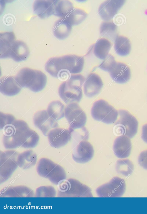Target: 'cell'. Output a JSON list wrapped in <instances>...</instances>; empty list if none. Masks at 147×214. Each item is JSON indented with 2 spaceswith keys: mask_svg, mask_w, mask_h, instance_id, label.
I'll return each mask as SVG.
<instances>
[{
  "mask_svg": "<svg viewBox=\"0 0 147 214\" xmlns=\"http://www.w3.org/2000/svg\"><path fill=\"white\" fill-rule=\"evenodd\" d=\"M83 57L74 54L51 57L47 61L46 71L51 75L60 80H67L72 74L82 71L84 67Z\"/></svg>",
  "mask_w": 147,
  "mask_h": 214,
  "instance_id": "1",
  "label": "cell"
},
{
  "mask_svg": "<svg viewBox=\"0 0 147 214\" xmlns=\"http://www.w3.org/2000/svg\"><path fill=\"white\" fill-rule=\"evenodd\" d=\"M3 129V143L7 149L24 147L32 131L24 121L16 119Z\"/></svg>",
  "mask_w": 147,
  "mask_h": 214,
  "instance_id": "2",
  "label": "cell"
},
{
  "mask_svg": "<svg viewBox=\"0 0 147 214\" xmlns=\"http://www.w3.org/2000/svg\"><path fill=\"white\" fill-rule=\"evenodd\" d=\"M86 79L81 74H71L60 85L58 93L66 104L79 103L82 96V87Z\"/></svg>",
  "mask_w": 147,
  "mask_h": 214,
  "instance_id": "3",
  "label": "cell"
},
{
  "mask_svg": "<svg viewBox=\"0 0 147 214\" xmlns=\"http://www.w3.org/2000/svg\"><path fill=\"white\" fill-rule=\"evenodd\" d=\"M15 78L22 87L38 92L45 87L47 81L46 75L41 71L25 67L20 69Z\"/></svg>",
  "mask_w": 147,
  "mask_h": 214,
  "instance_id": "4",
  "label": "cell"
},
{
  "mask_svg": "<svg viewBox=\"0 0 147 214\" xmlns=\"http://www.w3.org/2000/svg\"><path fill=\"white\" fill-rule=\"evenodd\" d=\"M117 119L114 123V132L119 136L124 135L131 139L137 132L138 122L136 118L127 110L118 111Z\"/></svg>",
  "mask_w": 147,
  "mask_h": 214,
  "instance_id": "5",
  "label": "cell"
},
{
  "mask_svg": "<svg viewBox=\"0 0 147 214\" xmlns=\"http://www.w3.org/2000/svg\"><path fill=\"white\" fill-rule=\"evenodd\" d=\"M60 196L70 197H92L88 186L73 178L63 179L57 183Z\"/></svg>",
  "mask_w": 147,
  "mask_h": 214,
  "instance_id": "6",
  "label": "cell"
},
{
  "mask_svg": "<svg viewBox=\"0 0 147 214\" xmlns=\"http://www.w3.org/2000/svg\"><path fill=\"white\" fill-rule=\"evenodd\" d=\"M91 114L95 120L106 124H111L117 120L118 111L107 102L100 99L93 103Z\"/></svg>",
  "mask_w": 147,
  "mask_h": 214,
  "instance_id": "7",
  "label": "cell"
},
{
  "mask_svg": "<svg viewBox=\"0 0 147 214\" xmlns=\"http://www.w3.org/2000/svg\"><path fill=\"white\" fill-rule=\"evenodd\" d=\"M125 189V180L120 177H115L109 182L98 187L96 192L100 197H119L123 194Z\"/></svg>",
  "mask_w": 147,
  "mask_h": 214,
  "instance_id": "8",
  "label": "cell"
},
{
  "mask_svg": "<svg viewBox=\"0 0 147 214\" xmlns=\"http://www.w3.org/2000/svg\"><path fill=\"white\" fill-rule=\"evenodd\" d=\"M65 116L70 127L74 130L84 127L87 119L85 112L77 103H70L66 106Z\"/></svg>",
  "mask_w": 147,
  "mask_h": 214,
  "instance_id": "9",
  "label": "cell"
},
{
  "mask_svg": "<svg viewBox=\"0 0 147 214\" xmlns=\"http://www.w3.org/2000/svg\"><path fill=\"white\" fill-rule=\"evenodd\" d=\"M74 141L75 146L72 154L74 160L80 163L89 161L94 155V150L92 145L86 140Z\"/></svg>",
  "mask_w": 147,
  "mask_h": 214,
  "instance_id": "10",
  "label": "cell"
},
{
  "mask_svg": "<svg viewBox=\"0 0 147 214\" xmlns=\"http://www.w3.org/2000/svg\"><path fill=\"white\" fill-rule=\"evenodd\" d=\"M33 120L35 126L46 136H47L51 130L58 126L57 122L50 116L45 110L35 113L33 116Z\"/></svg>",
  "mask_w": 147,
  "mask_h": 214,
  "instance_id": "11",
  "label": "cell"
},
{
  "mask_svg": "<svg viewBox=\"0 0 147 214\" xmlns=\"http://www.w3.org/2000/svg\"><path fill=\"white\" fill-rule=\"evenodd\" d=\"M74 130L56 128L51 130L47 137L50 145L55 148H59L66 145L70 140Z\"/></svg>",
  "mask_w": 147,
  "mask_h": 214,
  "instance_id": "12",
  "label": "cell"
},
{
  "mask_svg": "<svg viewBox=\"0 0 147 214\" xmlns=\"http://www.w3.org/2000/svg\"><path fill=\"white\" fill-rule=\"evenodd\" d=\"M30 54L28 48L25 42L16 40L1 58H11L16 62H20L26 59Z\"/></svg>",
  "mask_w": 147,
  "mask_h": 214,
  "instance_id": "13",
  "label": "cell"
},
{
  "mask_svg": "<svg viewBox=\"0 0 147 214\" xmlns=\"http://www.w3.org/2000/svg\"><path fill=\"white\" fill-rule=\"evenodd\" d=\"M125 1L123 0H108L103 2L98 9V13L101 18L105 21L110 20L117 14Z\"/></svg>",
  "mask_w": 147,
  "mask_h": 214,
  "instance_id": "14",
  "label": "cell"
},
{
  "mask_svg": "<svg viewBox=\"0 0 147 214\" xmlns=\"http://www.w3.org/2000/svg\"><path fill=\"white\" fill-rule=\"evenodd\" d=\"M103 83L99 75L95 73H90L83 84L84 94L91 97L98 94L101 90Z\"/></svg>",
  "mask_w": 147,
  "mask_h": 214,
  "instance_id": "15",
  "label": "cell"
},
{
  "mask_svg": "<svg viewBox=\"0 0 147 214\" xmlns=\"http://www.w3.org/2000/svg\"><path fill=\"white\" fill-rule=\"evenodd\" d=\"M132 147L130 138L124 135L119 136L114 140L113 150L118 158H125L130 155Z\"/></svg>",
  "mask_w": 147,
  "mask_h": 214,
  "instance_id": "16",
  "label": "cell"
},
{
  "mask_svg": "<svg viewBox=\"0 0 147 214\" xmlns=\"http://www.w3.org/2000/svg\"><path fill=\"white\" fill-rule=\"evenodd\" d=\"M109 72L113 80L117 83H125L129 81L131 77L129 67L122 62H116Z\"/></svg>",
  "mask_w": 147,
  "mask_h": 214,
  "instance_id": "17",
  "label": "cell"
},
{
  "mask_svg": "<svg viewBox=\"0 0 147 214\" xmlns=\"http://www.w3.org/2000/svg\"><path fill=\"white\" fill-rule=\"evenodd\" d=\"M0 91L3 94L13 96L17 94L21 90L22 87L16 80L15 77H2L0 80Z\"/></svg>",
  "mask_w": 147,
  "mask_h": 214,
  "instance_id": "18",
  "label": "cell"
},
{
  "mask_svg": "<svg viewBox=\"0 0 147 214\" xmlns=\"http://www.w3.org/2000/svg\"><path fill=\"white\" fill-rule=\"evenodd\" d=\"M55 0H36L33 4L34 12L40 18H44L54 15Z\"/></svg>",
  "mask_w": 147,
  "mask_h": 214,
  "instance_id": "19",
  "label": "cell"
},
{
  "mask_svg": "<svg viewBox=\"0 0 147 214\" xmlns=\"http://www.w3.org/2000/svg\"><path fill=\"white\" fill-rule=\"evenodd\" d=\"M72 26L63 18H60L55 22L53 27L55 36L60 39L66 38L71 33Z\"/></svg>",
  "mask_w": 147,
  "mask_h": 214,
  "instance_id": "20",
  "label": "cell"
},
{
  "mask_svg": "<svg viewBox=\"0 0 147 214\" xmlns=\"http://www.w3.org/2000/svg\"><path fill=\"white\" fill-rule=\"evenodd\" d=\"M112 46L111 42L108 39L101 38L95 43L93 48V52L98 58L105 59L109 54Z\"/></svg>",
  "mask_w": 147,
  "mask_h": 214,
  "instance_id": "21",
  "label": "cell"
},
{
  "mask_svg": "<svg viewBox=\"0 0 147 214\" xmlns=\"http://www.w3.org/2000/svg\"><path fill=\"white\" fill-rule=\"evenodd\" d=\"M114 49L116 53L121 56L128 55L131 49L129 39L124 36L117 35L114 41Z\"/></svg>",
  "mask_w": 147,
  "mask_h": 214,
  "instance_id": "22",
  "label": "cell"
},
{
  "mask_svg": "<svg viewBox=\"0 0 147 214\" xmlns=\"http://www.w3.org/2000/svg\"><path fill=\"white\" fill-rule=\"evenodd\" d=\"M65 109L64 105L62 102L55 100L49 104L47 111L50 116L57 121L65 116Z\"/></svg>",
  "mask_w": 147,
  "mask_h": 214,
  "instance_id": "23",
  "label": "cell"
},
{
  "mask_svg": "<svg viewBox=\"0 0 147 214\" xmlns=\"http://www.w3.org/2000/svg\"><path fill=\"white\" fill-rule=\"evenodd\" d=\"M100 34L102 36L106 37L114 41L117 36V26L113 22H102L100 25Z\"/></svg>",
  "mask_w": 147,
  "mask_h": 214,
  "instance_id": "24",
  "label": "cell"
},
{
  "mask_svg": "<svg viewBox=\"0 0 147 214\" xmlns=\"http://www.w3.org/2000/svg\"><path fill=\"white\" fill-rule=\"evenodd\" d=\"M87 16V13L83 10L74 8L63 18L72 26L80 24L86 19Z\"/></svg>",
  "mask_w": 147,
  "mask_h": 214,
  "instance_id": "25",
  "label": "cell"
},
{
  "mask_svg": "<svg viewBox=\"0 0 147 214\" xmlns=\"http://www.w3.org/2000/svg\"><path fill=\"white\" fill-rule=\"evenodd\" d=\"M74 8L72 3L68 0H55L54 15L63 18Z\"/></svg>",
  "mask_w": 147,
  "mask_h": 214,
  "instance_id": "26",
  "label": "cell"
},
{
  "mask_svg": "<svg viewBox=\"0 0 147 214\" xmlns=\"http://www.w3.org/2000/svg\"><path fill=\"white\" fill-rule=\"evenodd\" d=\"M115 168L118 174L127 176L132 173L134 165L132 162L128 159H120L116 162Z\"/></svg>",
  "mask_w": 147,
  "mask_h": 214,
  "instance_id": "27",
  "label": "cell"
},
{
  "mask_svg": "<svg viewBox=\"0 0 147 214\" xmlns=\"http://www.w3.org/2000/svg\"><path fill=\"white\" fill-rule=\"evenodd\" d=\"M36 156L32 151H25L20 154L18 157V161L21 165H28L35 163Z\"/></svg>",
  "mask_w": 147,
  "mask_h": 214,
  "instance_id": "28",
  "label": "cell"
},
{
  "mask_svg": "<svg viewBox=\"0 0 147 214\" xmlns=\"http://www.w3.org/2000/svg\"><path fill=\"white\" fill-rule=\"evenodd\" d=\"M116 62L114 56L109 54L98 67L104 71L109 72Z\"/></svg>",
  "mask_w": 147,
  "mask_h": 214,
  "instance_id": "29",
  "label": "cell"
},
{
  "mask_svg": "<svg viewBox=\"0 0 147 214\" xmlns=\"http://www.w3.org/2000/svg\"><path fill=\"white\" fill-rule=\"evenodd\" d=\"M16 120L15 117L12 115L4 113L1 112L0 113V129H3L5 126L12 123Z\"/></svg>",
  "mask_w": 147,
  "mask_h": 214,
  "instance_id": "30",
  "label": "cell"
},
{
  "mask_svg": "<svg viewBox=\"0 0 147 214\" xmlns=\"http://www.w3.org/2000/svg\"><path fill=\"white\" fill-rule=\"evenodd\" d=\"M138 162L142 167L147 170V150L140 153L138 157Z\"/></svg>",
  "mask_w": 147,
  "mask_h": 214,
  "instance_id": "31",
  "label": "cell"
},
{
  "mask_svg": "<svg viewBox=\"0 0 147 214\" xmlns=\"http://www.w3.org/2000/svg\"><path fill=\"white\" fill-rule=\"evenodd\" d=\"M141 138L144 141L147 143V123L142 127Z\"/></svg>",
  "mask_w": 147,
  "mask_h": 214,
  "instance_id": "32",
  "label": "cell"
}]
</instances>
